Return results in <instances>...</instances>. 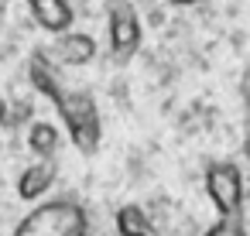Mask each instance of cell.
I'll return each mask as SVG.
<instances>
[{
    "label": "cell",
    "instance_id": "6da1fadb",
    "mask_svg": "<svg viewBox=\"0 0 250 236\" xmlns=\"http://www.w3.org/2000/svg\"><path fill=\"white\" fill-rule=\"evenodd\" d=\"M31 82L42 96H48L59 113H62V123H65V134L72 137V144L83 151V154H96L100 147V113H96V99L83 89H65L59 86L55 79V65H48L38 52L31 55Z\"/></svg>",
    "mask_w": 250,
    "mask_h": 236
},
{
    "label": "cell",
    "instance_id": "7a4b0ae2",
    "mask_svg": "<svg viewBox=\"0 0 250 236\" xmlns=\"http://www.w3.org/2000/svg\"><path fill=\"white\" fill-rule=\"evenodd\" d=\"M86 209L69 198H52L35 205L14 229V236H86Z\"/></svg>",
    "mask_w": 250,
    "mask_h": 236
},
{
    "label": "cell",
    "instance_id": "3957f363",
    "mask_svg": "<svg viewBox=\"0 0 250 236\" xmlns=\"http://www.w3.org/2000/svg\"><path fill=\"white\" fill-rule=\"evenodd\" d=\"M206 192L219 216L243 212V175L236 164H209L206 168Z\"/></svg>",
    "mask_w": 250,
    "mask_h": 236
},
{
    "label": "cell",
    "instance_id": "277c9868",
    "mask_svg": "<svg viewBox=\"0 0 250 236\" xmlns=\"http://www.w3.org/2000/svg\"><path fill=\"white\" fill-rule=\"evenodd\" d=\"M141 48V21L127 0L110 4V52L117 62H127Z\"/></svg>",
    "mask_w": 250,
    "mask_h": 236
},
{
    "label": "cell",
    "instance_id": "5b68a950",
    "mask_svg": "<svg viewBox=\"0 0 250 236\" xmlns=\"http://www.w3.org/2000/svg\"><path fill=\"white\" fill-rule=\"evenodd\" d=\"M38 55L48 62V65H65V69H79V65H89L96 59V41L93 35H83V31H65L59 35L48 48H38Z\"/></svg>",
    "mask_w": 250,
    "mask_h": 236
},
{
    "label": "cell",
    "instance_id": "8992f818",
    "mask_svg": "<svg viewBox=\"0 0 250 236\" xmlns=\"http://www.w3.org/2000/svg\"><path fill=\"white\" fill-rule=\"evenodd\" d=\"M28 11H31V18L42 31H52V35L72 31L76 14H72L69 0H28Z\"/></svg>",
    "mask_w": 250,
    "mask_h": 236
},
{
    "label": "cell",
    "instance_id": "52a82bcc",
    "mask_svg": "<svg viewBox=\"0 0 250 236\" xmlns=\"http://www.w3.org/2000/svg\"><path fill=\"white\" fill-rule=\"evenodd\" d=\"M55 181H59V164H55V161H35V164L24 168L21 178H18V198L35 202V198H42Z\"/></svg>",
    "mask_w": 250,
    "mask_h": 236
},
{
    "label": "cell",
    "instance_id": "ba28073f",
    "mask_svg": "<svg viewBox=\"0 0 250 236\" xmlns=\"http://www.w3.org/2000/svg\"><path fill=\"white\" fill-rule=\"evenodd\" d=\"M59 144H62V134H59L55 123L35 120V123L28 127V151L35 154V161H55Z\"/></svg>",
    "mask_w": 250,
    "mask_h": 236
},
{
    "label": "cell",
    "instance_id": "9c48e42d",
    "mask_svg": "<svg viewBox=\"0 0 250 236\" xmlns=\"http://www.w3.org/2000/svg\"><path fill=\"white\" fill-rule=\"evenodd\" d=\"M117 233L120 236H161V229L151 222V216L134 202L117 209Z\"/></svg>",
    "mask_w": 250,
    "mask_h": 236
},
{
    "label": "cell",
    "instance_id": "30bf717a",
    "mask_svg": "<svg viewBox=\"0 0 250 236\" xmlns=\"http://www.w3.org/2000/svg\"><path fill=\"white\" fill-rule=\"evenodd\" d=\"M202 236H247L243 212H236V216H219V222H212Z\"/></svg>",
    "mask_w": 250,
    "mask_h": 236
},
{
    "label": "cell",
    "instance_id": "8fae6325",
    "mask_svg": "<svg viewBox=\"0 0 250 236\" xmlns=\"http://www.w3.org/2000/svg\"><path fill=\"white\" fill-rule=\"evenodd\" d=\"M240 96H243V110L250 120V69H243V76H240Z\"/></svg>",
    "mask_w": 250,
    "mask_h": 236
},
{
    "label": "cell",
    "instance_id": "7c38bea8",
    "mask_svg": "<svg viewBox=\"0 0 250 236\" xmlns=\"http://www.w3.org/2000/svg\"><path fill=\"white\" fill-rule=\"evenodd\" d=\"M165 4H168V7H195L199 0H165Z\"/></svg>",
    "mask_w": 250,
    "mask_h": 236
}]
</instances>
